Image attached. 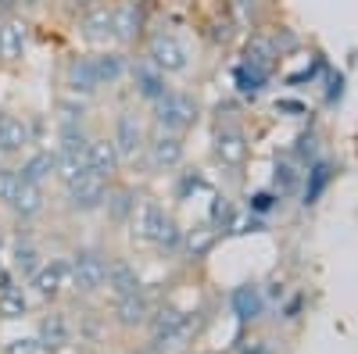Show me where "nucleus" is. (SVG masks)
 I'll list each match as a JSON object with an SVG mask.
<instances>
[{
	"label": "nucleus",
	"instance_id": "nucleus-1",
	"mask_svg": "<svg viewBox=\"0 0 358 354\" xmlns=\"http://www.w3.org/2000/svg\"><path fill=\"white\" fill-rule=\"evenodd\" d=\"M129 229H133V236H136L140 244H151L162 254L183 251V229H179L176 219L165 215V208H162L158 200H151V197L136 200V208L129 215Z\"/></svg>",
	"mask_w": 358,
	"mask_h": 354
},
{
	"label": "nucleus",
	"instance_id": "nucleus-2",
	"mask_svg": "<svg viewBox=\"0 0 358 354\" xmlns=\"http://www.w3.org/2000/svg\"><path fill=\"white\" fill-rule=\"evenodd\" d=\"M155 122L165 133H179V136H183L187 129L197 126V101L190 94L169 90L162 101H155Z\"/></svg>",
	"mask_w": 358,
	"mask_h": 354
},
{
	"label": "nucleus",
	"instance_id": "nucleus-3",
	"mask_svg": "<svg viewBox=\"0 0 358 354\" xmlns=\"http://www.w3.org/2000/svg\"><path fill=\"white\" fill-rule=\"evenodd\" d=\"M147 61H151L162 75H179L190 68V50L183 47V40L172 36V33H155L147 40Z\"/></svg>",
	"mask_w": 358,
	"mask_h": 354
},
{
	"label": "nucleus",
	"instance_id": "nucleus-4",
	"mask_svg": "<svg viewBox=\"0 0 358 354\" xmlns=\"http://www.w3.org/2000/svg\"><path fill=\"white\" fill-rule=\"evenodd\" d=\"M69 279L79 293H97L108 283V258L101 251H76L69 261Z\"/></svg>",
	"mask_w": 358,
	"mask_h": 354
},
{
	"label": "nucleus",
	"instance_id": "nucleus-5",
	"mask_svg": "<svg viewBox=\"0 0 358 354\" xmlns=\"http://www.w3.org/2000/svg\"><path fill=\"white\" fill-rule=\"evenodd\" d=\"M111 143H115L118 158H122V165H133V161L143 154L147 136H143V126H140V118H136L133 111H122V115L115 118V133H111Z\"/></svg>",
	"mask_w": 358,
	"mask_h": 354
},
{
	"label": "nucleus",
	"instance_id": "nucleus-6",
	"mask_svg": "<svg viewBox=\"0 0 358 354\" xmlns=\"http://www.w3.org/2000/svg\"><path fill=\"white\" fill-rule=\"evenodd\" d=\"M143 151H147V161H151V168H158V172H172V168L183 165L187 147H183V136H179V133H165V129H158L151 140H147Z\"/></svg>",
	"mask_w": 358,
	"mask_h": 354
},
{
	"label": "nucleus",
	"instance_id": "nucleus-7",
	"mask_svg": "<svg viewBox=\"0 0 358 354\" xmlns=\"http://www.w3.org/2000/svg\"><path fill=\"white\" fill-rule=\"evenodd\" d=\"M104 197H108V183H104V179H97L94 172H86L83 179H76V183H69V186H65V200H69V208H72V212H79V215L104 208Z\"/></svg>",
	"mask_w": 358,
	"mask_h": 354
},
{
	"label": "nucleus",
	"instance_id": "nucleus-8",
	"mask_svg": "<svg viewBox=\"0 0 358 354\" xmlns=\"http://www.w3.org/2000/svg\"><path fill=\"white\" fill-rule=\"evenodd\" d=\"M29 283H33L36 297H43V301L62 297V293L72 286V279H69V261H65V258H50V261H43L40 269H36V276L29 279Z\"/></svg>",
	"mask_w": 358,
	"mask_h": 354
},
{
	"label": "nucleus",
	"instance_id": "nucleus-9",
	"mask_svg": "<svg viewBox=\"0 0 358 354\" xmlns=\"http://www.w3.org/2000/svg\"><path fill=\"white\" fill-rule=\"evenodd\" d=\"M65 86H69V94L86 101V97H94L101 86H97V72H94V54H72L69 57V65H65Z\"/></svg>",
	"mask_w": 358,
	"mask_h": 354
},
{
	"label": "nucleus",
	"instance_id": "nucleus-10",
	"mask_svg": "<svg viewBox=\"0 0 358 354\" xmlns=\"http://www.w3.org/2000/svg\"><path fill=\"white\" fill-rule=\"evenodd\" d=\"M25 50H29V25H25V18H18V15L0 18V61L18 65L25 57Z\"/></svg>",
	"mask_w": 358,
	"mask_h": 354
},
{
	"label": "nucleus",
	"instance_id": "nucleus-11",
	"mask_svg": "<svg viewBox=\"0 0 358 354\" xmlns=\"http://www.w3.org/2000/svg\"><path fill=\"white\" fill-rule=\"evenodd\" d=\"M190 330V315L187 311H179V308H162L151 315V337L158 347H172L187 337Z\"/></svg>",
	"mask_w": 358,
	"mask_h": 354
},
{
	"label": "nucleus",
	"instance_id": "nucleus-12",
	"mask_svg": "<svg viewBox=\"0 0 358 354\" xmlns=\"http://www.w3.org/2000/svg\"><path fill=\"white\" fill-rule=\"evenodd\" d=\"M29 143H33V126H29L25 118H18V115L0 111V154L15 158V154L25 151Z\"/></svg>",
	"mask_w": 358,
	"mask_h": 354
},
{
	"label": "nucleus",
	"instance_id": "nucleus-13",
	"mask_svg": "<svg viewBox=\"0 0 358 354\" xmlns=\"http://www.w3.org/2000/svg\"><path fill=\"white\" fill-rule=\"evenodd\" d=\"M129 79H133V90H136V97L140 101H147V104H155V101H162L165 94H169V75H162L151 61H140V65H129Z\"/></svg>",
	"mask_w": 358,
	"mask_h": 354
},
{
	"label": "nucleus",
	"instance_id": "nucleus-14",
	"mask_svg": "<svg viewBox=\"0 0 358 354\" xmlns=\"http://www.w3.org/2000/svg\"><path fill=\"white\" fill-rule=\"evenodd\" d=\"M215 158L226 168H241L248 161V136L241 126H222L215 133Z\"/></svg>",
	"mask_w": 358,
	"mask_h": 354
},
{
	"label": "nucleus",
	"instance_id": "nucleus-15",
	"mask_svg": "<svg viewBox=\"0 0 358 354\" xmlns=\"http://www.w3.org/2000/svg\"><path fill=\"white\" fill-rule=\"evenodd\" d=\"M86 165H90V172L97 175V179H111V175L122 168V158H118V151H115V143H111V136H97V140H90V147H86Z\"/></svg>",
	"mask_w": 358,
	"mask_h": 354
},
{
	"label": "nucleus",
	"instance_id": "nucleus-16",
	"mask_svg": "<svg viewBox=\"0 0 358 354\" xmlns=\"http://www.w3.org/2000/svg\"><path fill=\"white\" fill-rule=\"evenodd\" d=\"M36 340L43 351L50 354H62L72 347V322L62 315V311H50L43 322H40V330H36Z\"/></svg>",
	"mask_w": 358,
	"mask_h": 354
},
{
	"label": "nucleus",
	"instance_id": "nucleus-17",
	"mask_svg": "<svg viewBox=\"0 0 358 354\" xmlns=\"http://www.w3.org/2000/svg\"><path fill=\"white\" fill-rule=\"evenodd\" d=\"M111 18H115V40L133 43L143 33V0H122V4H115Z\"/></svg>",
	"mask_w": 358,
	"mask_h": 354
},
{
	"label": "nucleus",
	"instance_id": "nucleus-18",
	"mask_svg": "<svg viewBox=\"0 0 358 354\" xmlns=\"http://www.w3.org/2000/svg\"><path fill=\"white\" fill-rule=\"evenodd\" d=\"M79 33L90 43H111L115 40V18L108 4H94L90 11L79 15Z\"/></svg>",
	"mask_w": 358,
	"mask_h": 354
},
{
	"label": "nucleus",
	"instance_id": "nucleus-19",
	"mask_svg": "<svg viewBox=\"0 0 358 354\" xmlns=\"http://www.w3.org/2000/svg\"><path fill=\"white\" fill-rule=\"evenodd\" d=\"M241 65H248V68L268 75V72H273V65H276V40H273V36H265V33H255V36L244 43Z\"/></svg>",
	"mask_w": 358,
	"mask_h": 354
},
{
	"label": "nucleus",
	"instance_id": "nucleus-20",
	"mask_svg": "<svg viewBox=\"0 0 358 354\" xmlns=\"http://www.w3.org/2000/svg\"><path fill=\"white\" fill-rule=\"evenodd\" d=\"M115 318L122 322V326H140V322L151 318V301H147V293L136 290V293H126V297H115Z\"/></svg>",
	"mask_w": 358,
	"mask_h": 354
},
{
	"label": "nucleus",
	"instance_id": "nucleus-21",
	"mask_svg": "<svg viewBox=\"0 0 358 354\" xmlns=\"http://www.w3.org/2000/svg\"><path fill=\"white\" fill-rule=\"evenodd\" d=\"M94 72H97V86H115L129 72V61L118 50H101V54H94Z\"/></svg>",
	"mask_w": 358,
	"mask_h": 354
},
{
	"label": "nucleus",
	"instance_id": "nucleus-22",
	"mask_svg": "<svg viewBox=\"0 0 358 354\" xmlns=\"http://www.w3.org/2000/svg\"><path fill=\"white\" fill-rule=\"evenodd\" d=\"M334 175H337V172H334L330 161H319V158H315V161L308 165V172L301 175V179H305V204H315L326 190H330Z\"/></svg>",
	"mask_w": 358,
	"mask_h": 354
},
{
	"label": "nucleus",
	"instance_id": "nucleus-23",
	"mask_svg": "<svg viewBox=\"0 0 358 354\" xmlns=\"http://www.w3.org/2000/svg\"><path fill=\"white\" fill-rule=\"evenodd\" d=\"M18 175H22V183L43 186L50 175H54V154H50V151H33V154L18 165Z\"/></svg>",
	"mask_w": 358,
	"mask_h": 354
},
{
	"label": "nucleus",
	"instance_id": "nucleus-24",
	"mask_svg": "<svg viewBox=\"0 0 358 354\" xmlns=\"http://www.w3.org/2000/svg\"><path fill=\"white\" fill-rule=\"evenodd\" d=\"M104 286L115 290V297H126V293L143 290V286H140V272L133 269L129 261H108V283H104Z\"/></svg>",
	"mask_w": 358,
	"mask_h": 354
},
{
	"label": "nucleus",
	"instance_id": "nucleus-25",
	"mask_svg": "<svg viewBox=\"0 0 358 354\" xmlns=\"http://www.w3.org/2000/svg\"><path fill=\"white\" fill-rule=\"evenodd\" d=\"M133 208H136V193H133L129 186H108L104 212H108V219H111V222H118V226L129 222Z\"/></svg>",
	"mask_w": 358,
	"mask_h": 354
},
{
	"label": "nucleus",
	"instance_id": "nucleus-26",
	"mask_svg": "<svg viewBox=\"0 0 358 354\" xmlns=\"http://www.w3.org/2000/svg\"><path fill=\"white\" fill-rule=\"evenodd\" d=\"M11 212L22 219V222H29V219H36L40 212H43V186H33V183H22V190H18V197L11 200Z\"/></svg>",
	"mask_w": 358,
	"mask_h": 354
},
{
	"label": "nucleus",
	"instance_id": "nucleus-27",
	"mask_svg": "<svg viewBox=\"0 0 358 354\" xmlns=\"http://www.w3.org/2000/svg\"><path fill=\"white\" fill-rule=\"evenodd\" d=\"M29 315V297L18 283H8L0 290V318H25Z\"/></svg>",
	"mask_w": 358,
	"mask_h": 354
},
{
	"label": "nucleus",
	"instance_id": "nucleus-28",
	"mask_svg": "<svg viewBox=\"0 0 358 354\" xmlns=\"http://www.w3.org/2000/svg\"><path fill=\"white\" fill-rule=\"evenodd\" d=\"M233 311H236V318H244V322L258 318L262 315V293H258V286H236L233 290Z\"/></svg>",
	"mask_w": 358,
	"mask_h": 354
},
{
	"label": "nucleus",
	"instance_id": "nucleus-29",
	"mask_svg": "<svg viewBox=\"0 0 358 354\" xmlns=\"http://www.w3.org/2000/svg\"><path fill=\"white\" fill-rule=\"evenodd\" d=\"M233 82H236V90H241V97H258V94L265 90L268 75H265V72H255V68H248V65H236V68H233Z\"/></svg>",
	"mask_w": 358,
	"mask_h": 354
},
{
	"label": "nucleus",
	"instance_id": "nucleus-30",
	"mask_svg": "<svg viewBox=\"0 0 358 354\" xmlns=\"http://www.w3.org/2000/svg\"><path fill=\"white\" fill-rule=\"evenodd\" d=\"M215 240H219V229H212V226H197L194 233H183V247L194 258H204L208 251L215 247Z\"/></svg>",
	"mask_w": 358,
	"mask_h": 354
},
{
	"label": "nucleus",
	"instance_id": "nucleus-31",
	"mask_svg": "<svg viewBox=\"0 0 358 354\" xmlns=\"http://www.w3.org/2000/svg\"><path fill=\"white\" fill-rule=\"evenodd\" d=\"M40 265H43V261H40V251L29 244V240H18V244H15V272H18L22 279H33Z\"/></svg>",
	"mask_w": 358,
	"mask_h": 354
},
{
	"label": "nucleus",
	"instance_id": "nucleus-32",
	"mask_svg": "<svg viewBox=\"0 0 358 354\" xmlns=\"http://www.w3.org/2000/svg\"><path fill=\"white\" fill-rule=\"evenodd\" d=\"M305 165H297L294 158H283V161H276V190L280 193H294L297 186H301V172Z\"/></svg>",
	"mask_w": 358,
	"mask_h": 354
},
{
	"label": "nucleus",
	"instance_id": "nucleus-33",
	"mask_svg": "<svg viewBox=\"0 0 358 354\" xmlns=\"http://www.w3.org/2000/svg\"><path fill=\"white\" fill-rule=\"evenodd\" d=\"M194 193H208V179L197 168H183V172H179V179H176V197L190 200Z\"/></svg>",
	"mask_w": 358,
	"mask_h": 354
},
{
	"label": "nucleus",
	"instance_id": "nucleus-34",
	"mask_svg": "<svg viewBox=\"0 0 358 354\" xmlns=\"http://www.w3.org/2000/svg\"><path fill=\"white\" fill-rule=\"evenodd\" d=\"M236 219V212H233V204L226 200V197H212V208H208V226L212 229H229V222Z\"/></svg>",
	"mask_w": 358,
	"mask_h": 354
},
{
	"label": "nucleus",
	"instance_id": "nucleus-35",
	"mask_svg": "<svg viewBox=\"0 0 358 354\" xmlns=\"http://www.w3.org/2000/svg\"><path fill=\"white\" fill-rule=\"evenodd\" d=\"M18 190H22V175H18V168L0 165V204H8V208H11V200L18 197Z\"/></svg>",
	"mask_w": 358,
	"mask_h": 354
},
{
	"label": "nucleus",
	"instance_id": "nucleus-36",
	"mask_svg": "<svg viewBox=\"0 0 358 354\" xmlns=\"http://www.w3.org/2000/svg\"><path fill=\"white\" fill-rule=\"evenodd\" d=\"M57 115H62V126H83L86 104L79 97H62V101H57Z\"/></svg>",
	"mask_w": 358,
	"mask_h": 354
},
{
	"label": "nucleus",
	"instance_id": "nucleus-37",
	"mask_svg": "<svg viewBox=\"0 0 358 354\" xmlns=\"http://www.w3.org/2000/svg\"><path fill=\"white\" fill-rule=\"evenodd\" d=\"M4 354H43V347L36 337H11L4 344Z\"/></svg>",
	"mask_w": 358,
	"mask_h": 354
},
{
	"label": "nucleus",
	"instance_id": "nucleus-38",
	"mask_svg": "<svg viewBox=\"0 0 358 354\" xmlns=\"http://www.w3.org/2000/svg\"><path fill=\"white\" fill-rule=\"evenodd\" d=\"M273 204H276V193L262 190V193H255V197H251V212H255V215H265L268 208H273Z\"/></svg>",
	"mask_w": 358,
	"mask_h": 354
},
{
	"label": "nucleus",
	"instance_id": "nucleus-39",
	"mask_svg": "<svg viewBox=\"0 0 358 354\" xmlns=\"http://www.w3.org/2000/svg\"><path fill=\"white\" fill-rule=\"evenodd\" d=\"M233 36V22L226 18V22H212V33H208V40L212 43H226Z\"/></svg>",
	"mask_w": 358,
	"mask_h": 354
},
{
	"label": "nucleus",
	"instance_id": "nucleus-40",
	"mask_svg": "<svg viewBox=\"0 0 358 354\" xmlns=\"http://www.w3.org/2000/svg\"><path fill=\"white\" fill-rule=\"evenodd\" d=\"M255 8H258V0H233V11L241 15V22H251Z\"/></svg>",
	"mask_w": 358,
	"mask_h": 354
},
{
	"label": "nucleus",
	"instance_id": "nucleus-41",
	"mask_svg": "<svg viewBox=\"0 0 358 354\" xmlns=\"http://www.w3.org/2000/svg\"><path fill=\"white\" fill-rule=\"evenodd\" d=\"M8 283H15V272L8 269V261H4V251H0V290H4Z\"/></svg>",
	"mask_w": 358,
	"mask_h": 354
},
{
	"label": "nucleus",
	"instance_id": "nucleus-42",
	"mask_svg": "<svg viewBox=\"0 0 358 354\" xmlns=\"http://www.w3.org/2000/svg\"><path fill=\"white\" fill-rule=\"evenodd\" d=\"M22 4V0H0V18H8V15H15V8Z\"/></svg>",
	"mask_w": 358,
	"mask_h": 354
},
{
	"label": "nucleus",
	"instance_id": "nucleus-43",
	"mask_svg": "<svg viewBox=\"0 0 358 354\" xmlns=\"http://www.w3.org/2000/svg\"><path fill=\"white\" fill-rule=\"evenodd\" d=\"M22 4H25V8H33V4H40V0H22Z\"/></svg>",
	"mask_w": 358,
	"mask_h": 354
},
{
	"label": "nucleus",
	"instance_id": "nucleus-44",
	"mask_svg": "<svg viewBox=\"0 0 358 354\" xmlns=\"http://www.w3.org/2000/svg\"><path fill=\"white\" fill-rule=\"evenodd\" d=\"M4 161H8V158H4V154H0V165H4Z\"/></svg>",
	"mask_w": 358,
	"mask_h": 354
},
{
	"label": "nucleus",
	"instance_id": "nucleus-45",
	"mask_svg": "<svg viewBox=\"0 0 358 354\" xmlns=\"http://www.w3.org/2000/svg\"><path fill=\"white\" fill-rule=\"evenodd\" d=\"M140 354H151V351H140Z\"/></svg>",
	"mask_w": 358,
	"mask_h": 354
},
{
	"label": "nucleus",
	"instance_id": "nucleus-46",
	"mask_svg": "<svg viewBox=\"0 0 358 354\" xmlns=\"http://www.w3.org/2000/svg\"><path fill=\"white\" fill-rule=\"evenodd\" d=\"M0 247H4V240H0Z\"/></svg>",
	"mask_w": 358,
	"mask_h": 354
}]
</instances>
